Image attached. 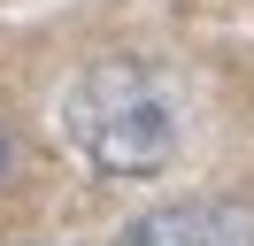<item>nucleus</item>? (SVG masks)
I'll list each match as a JSON object with an SVG mask.
<instances>
[{"label": "nucleus", "mask_w": 254, "mask_h": 246, "mask_svg": "<svg viewBox=\"0 0 254 246\" xmlns=\"http://www.w3.org/2000/svg\"><path fill=\"white\" fill-rule=\"evenodd\" d=\"M8 169H16V146H8V131H0V184H8Z\"/></svg>", "instance_id": "obj_3"}, {"label": "nucleus", "mask_w": 254, "mask_h": 246, "mask_svg": "<svg viewBox=\"0 0 254 246\" xmlns=\"http://www.w3.org/2000/svg\"><path fill=\"white\" fill-rule=\"evenodd\" d=\"M62 138L108 177H154L177 154V100L146 62H93L62 92Z\"/></svg>", "instance_id": "obj_1"}, {"label": "nucleus", "mask_w": 254, "mask_h": 246, "mask_svg": "<svg viewBox=\"0 0 254 246\" xmlns=\"http://www.w3.org/2000/svg\"><path fill=\"white\" fill-rule=\"evenodd\" d=\"M116 246H254V208L239 200H177V208H146L124 223Z\"/></svg>", "instance_id": "obj_2"}]
</instances>
